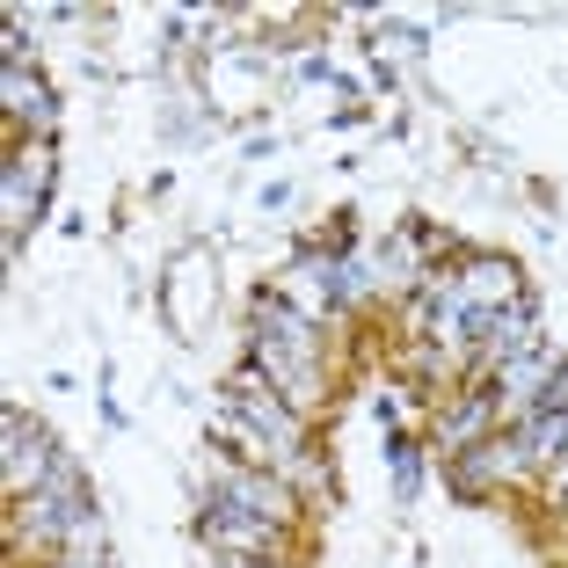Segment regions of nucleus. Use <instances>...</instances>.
<instances>
[{
    "instance_id": "nucleus-3",
    "label": "nucleus",
    "mask_w": 568,
    "mask_h": 568,
    "mask_svg": "<svg viewBox=\"0 0 568 568\" xmlns=\"http://www.w3.org/2000/svg\"><path fill=\"white\" fill-rule=\"evenodd\" d=\"M8 110H16V118H37V124H51V95L30 81V73H8Z\"/></svg>"
},
{
    "instance_id": "nucleus-2",
    "label": "nucleus",
    "mask_w": 568,
    "mask_h": 568,
    "mask_svg": "<svg viewBox=\"0 0 568 568\" xmlns=\"http://www.w3.org/2000/svg\"><path fill=\"white\" fill-rule=\"evenodd\" d=\"M503 292H518V263L481 255V263H474V277H467V300H474V306H496Z\"/></svg>"
},
{
    "instance_id": "nucleus-1",
    "label": "nucleus",
    "mask_w": 568,
    "mask_h": 568,
    "mask_svg": "<svg viewBox=\"0 0 568 568\" xmlns=\"http://www.w3.org/2000/svg\"><path fill=\"white\" fill-rule=\"evenodd\" d=\"M219 510H241V518H263V525H292V488L270 481V474H226L219 481Z\"/></svg>"
}]
</instances>
